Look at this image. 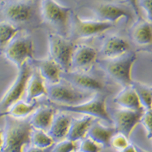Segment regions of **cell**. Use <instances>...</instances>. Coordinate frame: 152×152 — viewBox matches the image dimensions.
Returning <instances> with one entry per match:
<instances>
[{
  "label": "cell",
  "instance_id": "f35d334b",
  "mask_svg": "<svg viewBox=\"0 0 152 152\" xmlns=\"http://www.w3.org/2000/svg\"><path fill=\"white\" fill-rule=\"evenodd\" d=\"M77 152H78V151H77Z\"/></svg>",
  "mask_w": 152,
  "mask_h": 152
},
{
  "label": "cell",
  "instance_id": "2e32d148",
  "mask_svg": "<svg viewBox=\"0 0 152 152\" xmlns=\"http://www.w3.org/2000/svg\"><path fill=\"white\" fill-rule=\"evenodd\" d=\"M37 72L40 74L47 85H54L62 80V69L50 57L46 59L34 60Z\"/></svg>",
  "mask_w": 152,
  "mask_h": 152
},
{
  "label": "cell",
  "instance_id": "277c9868",
  "mask_svg": "<svg viewBox=\"0 0 152 152\" xmlns=\"http://www.w3.org/2000/svg\"><path fill=\"white\" fill-rule=\"evenodd\" d=\"M3 54L17 68L34 59V45L30 34L20 32L7 46Z\"/></svg>",
  "mask_w": 152,
  "mask_h": 152
},
{
  "label": "cell",
  "instance_id": "52a82bcc",
  "mask_svg": "<svg viewBox=\"0 0 152 152\" xmlns=\"http://www.w3.org/2000/svg\"><path fill=\"white\" fill-rule=\"evenodd\" d=\"M136 59V54L129 51L118 58L106 59L104 70L109 77L122 87L129 86L134 81L132 70Z\"/></svg>",
  "mask_w": 152,
  "mask_h": 152
},
{
  "label": "cell",
  "instance_id": "30bf717a",
  "mask_svg": "<svg viewBox=\"0 0 152 152\" xmlns=\"http://www.w3.org/2000/svg\"><path fill=\"white\" fill-rule=\"evenodd\" d=\"M143 112H136L123 108L115 110L112 115H111V118L116 132L124 134L129 138L133 131L140 123Z\"/></svg>",
  "mask_w": 152,
  "mask_h": 152
},
{
  "label": "cell",
  "instance_id": "8992f818",
  "mask_svg": "<svg viewBox=\"0 0 152 152\" xmlns=\"http://www.w3.org/2000/svg\"><path fill=\"white\" fill-rule=\"evenodd\" d=\"M49 57L61 68L64 72L71 71L72 55L75 45L61 34L49 33L47 35Z\"/></svg>",
  "mask_w": 152,
  "mask_h": 152
},
{
  "label": "cell",
  "instance_id": "9c48e42d",
  "mask_svg": "<svg viewBox=\"0 0 152 152\" xmlns=\"http://www.w3.org/2000/svg\"><path fill=\"white\" fill-rule=\"evenodd\" d=\"M113 24L99 20H85L72 13L69 32L75 39H86L103 34L112 28Z\"/></svg>",
  "mask_w": 152,
  "mask_h": 152
},
{
  "label": "cell",
  "instance_id": "d4e9b609",
  "mask_svg": "<svg viewBox=\"0 0 152 152\" xmlns=\"http://www.w3.org/2000/svg\"><path fill=\"white\" fill-rule=\"evenodd\" d=\"M132 87L136 92L140 103L145 110H149L152 107V87H150L139 81H133Z\"/></svg>",
  "mask_w": 152,
  "mask_h": 152
},
{
  "label": "cell",
  "instance_id": "6da1fadb",
  "mask_svg": "<svg viewBox=\"0 0 152 152\" xmlns=\"http://www.w3.org/2000/svg\"><path fill=\"white\" fill-rule=\"evenodd\" d=\"M33 127L29 121L17 120L5 115L3 146L0 152H25L31 145Z\"/></svg>",
  "mask_w": 152,
  "mask_h": 152
},
{
  "label": "cell",
  "instance_id": "1f68e13d",
  "mask_svg": "<svg viewBox=\"0 0 152 152\" xmlns=\"http://www.w3.org/2000/svg\"><path fill=\"white\" fill-rule=\"evenodd\" d=\"M137 3L140 12L142 10L146 20L152 24V0H137Z\"/></svg>",
  "mask_w": 152,
  "mask_h": 152
},
{
  "label": "cell",
  "instance_id": "ac0fdd59",
  "mask_svg": "<svg viewBox=\"0 0 152 152\" xmlns=\"http://www.w3.org/2000/svg\"><path fill=\"white\" fill-rule=\"evenodd\" d=\"M130 36L134 43L140 47L152 44V24L146 20L139 19L131 28Z\"/></svg>",
  "mask_w": 152,
  "mask_h": 152
},
{
  "label": "cell",
  "instance_id": "7a4b0ae2",
  "mask_svg": "<svg viewBox=\"0 0 152 152\" xmlns=\"http://www.w3.org/2000/svg\"><path fill=\"white\" fill-rule=\"evenodd\" d=\"M41 16L44 21L56 28L57 34L64 36L69 31L71 9L56 0H41Z\"/></svg>",
  "mask_w": 152,
  "mask_h": 152
},
{
  "label": "cell",
  "instance_id": "ba28073f",
  "mask_svg": "<svg viewBox=\"0 0 152 152\" xmlns=\"http://www.w3.org/2000/svg\"><path fill=\"white\" fill-rule=\"evenodd\" d=\"M33 70L29 63H26L18 68V73L9 88L0 99V115H2L13 103L22 99L25 94L26 86Z\"/></svg>",
  "mask_w": 152,
  "mask_h": 152
},
{
  "label": "cell",
  "instance_id": "d590c367",
  "mask_svg": "<svg viewBox=\"0 0 152 152\" xmlns=\"http://www.w3.org/2000/svg\"><path fill=\"white\" fill-rule=\"evenodd\" d=\"M3 129H0V151L3 146Z\"/></svg>",
  "mask_w": 152,
  "mask_h": 152
},
{
  "label": "cell",
  "instance_id": "836d02e7",
  "mask_svg": "<svg viewBox=\"0 0 152 152\" xmlns=\"http://www.w3.org/2000/svg\"><path fill=\"white\" fill-rule=\"evenodd\" d=\"M25 152H50V149H40V148H37L30 145L28 147H27Z\"/></svg>",
  "mask_w": 152,
  "mask_h": 152
},
{
  "label": "cell",
  "instance_id": "7402d4cb",
  "mask_svg": "<svg viewBox=\"0 0 152 152\" xmlns=\"http://www.w3.org/2000/svg\"><path fill=\"white\" fill-rule=\"evenodd\" d=\"M47 85L40 74L37 72H32L28 79L26 91H25V100L27 102H34L35 100L42 96H47Z\"/></svg>",
  "mask_w": 152,
  "mask_h": 152
},
{
  "label": "cell",
  "instance_id": "f546056e",
  "mask_svg": "<svg viewBox=\"0 0 152 152\" xmlns=\"http://www.w3.org/2000/svg\"><path fill=\"white\" fill-rule=\"evenodd\" d=\"M102 146L87 137L81 140L78 146V152H100Z\"/></svg>",
  "mask_w": 152,
  "mask_h": 152
},
{
  "label": "cell",
  "instance_id": "8d00e7d4",
  "mask_svg": "<svg viewBox=\"0 0 152 152\" xmlns=\"http://www.w3.org/2000/svg\"><path fill=\"white\" fill-rule=\"evenodd\" d=\"M135 146H136L137 152H148V151H146V150H144V149H142V147H140V146H136V145H135Z\"/></svg>",
  "mask_w": 152,
  "mask_h": 152
},
{
  "label": "cell",
  "instance_id": "4dcf8cb0",
  "mask_svg": "<svg viewBox=\"0 0 152 152\" xmlns=\"http://www.w3.org/2000/svg\"><path fill=\"white\" fill-rule=\"evenodd\" d=\"M140 123L142 124L149 139H152V109L145 110Z\"/></svg>",
  "mask_w": 152,
  "mask_h": 152
},
{
  "label": "cell",
  "instance_id": "ffe728a7",
  "mask_svg": "<svg viewBox=\"0 0 152 152\" xmlns=\"http://www.w3.org/2000/svg\"><path fill=\"white\" fill-rule=\"evenodd\" d=\"M55 115L56 108L53 107L44 106L37 107L31 115L29 122L34 129L48 132Z\"/></svg>",
  "mask_w": 152,
  "mask_h": 152
},
{
  "label": "cell",
  "instance_id": "f1b7e54d",
  "mask_svg": "<svg viewBox=\"0 0 152 152\" xmlns=\"http://www.w3.org/2000/svg\"><path fill=\"white\" fill-rule=\"evenodd\" d=\"M130 143L129 141V137H127L124 134L118 133V132H116L113 135L111 139V142H110V146L118 151L125 148Z\"/></svg>",
  "mask_w": 152,
  "mask_h": 152
},
{
  "label": "cell",
  "instance_id": "484cf974",
  "mask_svg": "<svg viewBox=\"0 0 152 152\" xmlns=\"http://www.w3.org/2000/svg\"><path fill=\"white\" fill-rule=\"evenodd\" d=\"M19 33V29L8 21H0V55Z\"/></svg>",
  "mask_w": 152,
  "mask_h": 152
},
{
  "label": "cell",
  "instance_id": "e0dca14e",
  "mask_svg": "<svg viewBox=\"0 0 152 152\" xmlns=\"http://www.w3.org/2000/svg\"><path fill=\"white\" fill-rule=\"evenodd\" d=\"M72 119L71 116L64 113V112L60 111L58 113H56L51 125L47 132L54 139L55 142L67 138Z\"/></svg>",
  "mask_w": 152,
  "mask_h": 152
},
{
  "label": "cell",
  "instance_id": "8fae6325",
  "mask_svg": "<svg viewBox=\"0 0 152 152\" xmlns=\"http://www.w3.org/2000/svg\"><path fill=\"white\" fill-rule=\"evenodd\" d=\"M3 13L7 21L20 24L28 21L34 14V7L29 0H12L4 4Z\"/></svg>",
  "mask_w": 152,
  "mask_h": 152
},
{
  "label": "cell",
  "instance_id": "e575fe53",
  "mask_svg": "<svg viewBox=\"0 0 152 152\" xmlns=\"http://www.w3.org/2000/svg\"><path fill=\"white\" fill-rule=\"evenodd\" d=\"M118 152H137L136 146L135 145H133V144H129V146H126L125 148H124L123 150H121Z\"/></svg>",
  "mask_w": 152,
  "mask_h": 152
},
{
  "label": "cell",
  "instance_id": "7c38bea8",
  "mask_svg": "<svg viewBox=\"0 0 152 152\" xmlns=\"http://www.w3.org/2000/svg\"><path fill=\"white\" fill-rule=\"evenodd\" d=\"M98 58V51L94 47L80 44L75 45L72 55L71 71L88 72L95 64Z\"/></svg>",
  "mask_w": 152,
  "mask_h": 152
},
{
  "label": "cell",
  "instance_id": "d6986e66",
  "mask_svg": "<svg viewBox=\"0 0 152 152\" xmlns=\"http://www.w3.org/2000/svg\"><path fill=\"white\" fill-rule=\"evenodd\" d=\"M114 102L120 107V108L127 109L136 112H143L144 109L140 103L136 92L132 86L123 87L116 96L114 98Z\"/></svg>",
  "mask_w": 152,
  "mask_h": 152
},
{
  "label": "cell",
  "instance_id": "603a6c76",
  "mask_svg": "<svg viewBox=\"0 0 152 152\" xmlns=\"http://www.w3.org/2000/svg\"><path fill=\"white\" fill-rule=\"evenodd\" d=\"M116 133L114 127H108L101 124L100 122L93 123L87 134L89 137L102 147L110 146V142L113 135Z\"/></svg>",
  "mask_w": 152,
  "mask_h": 152
},
{
  "label": "cell",
  "instance_id": "d6a6232c",
  "mask_svg": "<svg viewBox=\"0 0 152 152\" xmlns=\"http://www.w3.org/2000/svg\"><path fill=\"white\" fill-rule=\"evenodd\" d=\"M125 2L129 4V6L132 7V9L134 12V13L136 14V16L140 18V10L137 7V0H125Z\"/></svg>",
  "mask_w": 152,
  "mask_h": 152
},
{
  "label": "cell",
  "instance_id": "3957f363",
  "mask_svg": "<svg viewBox=\"0 0 152 152\" xmlns=\"http://www.w3.org/2000/svg\"><path fill=\"white\" fill-rule=\"evenodd\" d=\"M92 94L79 90L64 79L56 84L47 86V96L55 105H76L90 99Z\"/></svg>",
  "mask_w": 152,
  "mask_h": 152
},
{
  "label": "cell",
  "instance_id": "83f0119b",
  "mask_svg": "<svg viewBox=\"0 0 152 152\" xmlns=\"http://www.w3.org/2000/svg\"><path fill=\"white\" fill-rule=\"evenodd\" d=\"M77 148V142L66 138L55 143L50 148V152H76Z\"/></svg>",
  "mask_w": 152,
  "mask_h": 152
},
{
  "label": "cell",
  "instance_id": "4fadbf2b",
  "mask_svg": "<svg viewBox=\"0 0 152 152\" xmlns=\"http://www.w3.org/2000/svg\"><path fill=\"white\" fill-rule=\"evenodd\" d=\"M65 77L62 79L68 81L79 90L88 93H99L103 89V84L96 77L90 75L88 72H64Z\"/></svg>",
  "mask_w": 152,
  "mask_h": 152
},
{
  "label": "cell",
  "instance_id": "74e56055",
  "mask_svg": "<svg viewBox=\"0 0 152 152\" xmlns=\"http://www.w3.org/2000/svg\"><path fill=\"white\" fill-rule=\"evenodd\" d=\"M151 109H152V107H151Z\"/></svg>",
  "mask_w": 152,
  "mask_h": 152
},
{
  "label": "cell",
  "instance_id": "9a60e30c",
  "mask_svg": "<svg viewBox=\"0 0 152 152\" xmlns=\"http://www.w3.org/2000/svg\"><path fill=\"white\" fill-rule=\"evenodd\" d=\"M129 43L118 35H111L103 41L100 53L105 59H113L129 51Z\"/></svg>",
  "mask_w": 152,
  "mask_h": 152
},
{
  "label": "cell",
  "instance_id": "44dd1931",
  "mask_svg": "<svg viewBox=\"0 0 152 152\" xmlns=\"http://www.w3.org/2000/svg\"><path fill=\"white\" fill-rule=\"evenodd\" d=\"M94 123V118L88 115H82L79 118L72 119L67 139L77 142L87 137L88 131Z\"/></svg>",
  "mask_w": 152,
  "mask_h": 152
},
{
  "label": "cell",
  "instance_id": "cb8c5ba5",
  "mask_svg": "<svg viewBox=\"0 0 152 152\" xmlns=\"http://www.w3.org/2000/svg\"><path fill=\"white\" fill-rule=\"evenodd\" d=\"M37 108V104L35 101L29 102L21 99L13 103L2 115H8L17 120H25L31 115Z\"/></svg>",
  "mask_w": 152,
  "mask_h": 152
},
{
  "label": "cell",
  "instance_id": "5b68a950",
  "mask_svg": "<svg viewBox=\"0 0 152 152\" xmlns=\"http://www.w3.org/2000/svg\"><path fill=\"white\" fill-rule=\"evenodd\" d=\"M53 107L58 109L61 112L88 115L93 117L94 119L97 118L109 123H112L111 115L108 113L107 108L106 97L99 93L93 95L86 101L80 102L76 105L63 106L54 104Z\"/></svg>",
  "mask_w": 152,
  "mask_h": 152
},
{
  "label": "cell",
  "instance_id": "5bb4252c",
  "mask_svg": "<svg viewBox=\"0 0 152 152\" xmlns=\"http://www.w3.org/2000/svg\"><path fill=\"white\" fill-rule=\"evenodd\" d=\"M94 14L97 20L115 24L121 19H125L126 22L132 20L131 12L124 7L113 3H103L94 8Z\"/></svg>",
  "mask_w": 152,
  "mask_h": 152
},
{
  "label": "cell",
  "instance_id": "4316f807",
  "mask_svg": "<svg viewBox=\"0 0 152 152\" xmlns=\"http://www.w3.org/2000/svg\"><path fill=\"white\" fill-rule=\"evenodd\" d=\"M30 143L31 146L40 149H50L56 142L47 132L33 128Z\"/></svg>",
  "mask_w": 152,
  "mask_h": 152
}]
</instances>
